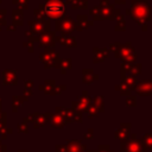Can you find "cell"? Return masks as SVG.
<instances>
[{
    "instance_id": "cell-5",
    "label": "cell",
    "mask_w": 152,
    "mask_h": 152,
    "mask_svg": "<svg viewBox=\"0 0 152 152\" xmlns=\"http://www.w3.org/2000/svg\"><path fill=\"white\" fill-rule=\"evenodd\" d=\"M121 152H146V148L141 141L137 139L135 134H133L131 140L125 139L121 142Z\"/></svg>"
},
{
    "instance_id": "cell-22",
    "label": "cell",
    "mask_w": 152,
    "mask_h": 152,
    "mask_svg": "<svg viewBox=\"0 0 152 152\" xmlns=\"http://www.w3.org/2000/svg\"><path fill=\"white\" fill-rule=\"evenodd\" d=\"M93 135H94V131L90 128V129H88V131L84 133V139H91Z\"/></svg>"
},
{
    "instance_id": "cell-11",
    "label": "cell",
    "mask_w": 152,
    "mask_h": 152,
    "mask_svg": "<svg viewBox=\"0 0 152 152\" xmlns=\"http://www.w3.org/2000/svg\"><path fill=\"white\" fill-rule=\"evenodd\" d=\"M77 19H78V23H77V30H80V31H82V30L87 28L88 26L93 25V21L89 20L87 15H78Z\"/></svg>"
},
{
    "instance_id": "cell-4",
    "label": "cell",
    "mask_w": 152,
    "mask_h": 152,
    "mask_svg": "<svg viewBox=\"0 0 152 152\" xmlns=\"http://www.w3.org/2000/svg\"><path fill=\"white\" fill-rule=\"evenodd\" d=\"M64 12H65V6L61 0H50L45 5V13L53 19H58L63 17Z\"/></svg>"
},
{
    "instance_id": "cell-17",
    "label": "cell",
    "mask_w": 152,
    "mask_h": 152,
    "mask_svg": "<svg viewBox=\"0 0 152 152\" xmlns=\"http://www.w3.org/2000/svg\"><path fill=\"white\" fill-rule=\"evenodd\" d=\"M115 30H116V31H125V30H126L125 19H124V17H122L121 14L118 17V24H116V26H115Z\"/></svg>"
},
{
    "instance_id": "cell-9",
    "label": "cell",
    "mask_w": 152,
    "mask_h": 152,
    "mask_svg": "<svg viewBox=\"0 0 152 152\" xmlns=\"http://www.w3.org/2000/svg\"><path fill=\"white\" fill-rule=\"evenodd\" d=\"M129 128H131V124H121L120 128L115 132V137L118 139H121V140L127 139L128 133H129Z\"/></svg>"
},
{
    "instance_id": "cell-16",
    "label": "cell",
    "mask_w": 152,
    "mask_h": 152,
    "mask_svg": "<svg viewBox=\"0 0 152 152\" xmlns=\"http://www.w3.org/2000/svg\"><path fill=\"white\" fill-rule=\"evenodd\" d=\"M116 89L120 91L121 95H129V94H131V90H132V89L128 88L124 82H121L119 86H116Z\"/></svg>"
},
{
    "instance_id": "cell-19",
    "label": "cell",
    "mask_w": 152,
    "mask_h": 152,
    "mask_svg": "<svg viewBox=\"0 0 152 152\" xmlns=\"http://www.w3.org/2000/svg\"><path fill=\"white\" fill-rule=\"evenodd\" d=\"M86 112H87L88 116H90V118H94V116H96V115H97V109H96L94 106H89V107H88V109H87Z\"/></svg>"
},
{
    "instance_id": "cell-23",
    "label": "cell",
    "mask_w": 152,
    "mask_h": 152,
    "mask_svg": "<svg viewBox=\"0 0 152 152\" xmlns=\"http://www.w3.org/2000/svg\"><path fill=\"white\" fill-rule=\"evenodd\" d=\"M115 4H125V0H115Z\"/></svg>"
},
{
    "instance_id": "cell-6",
    "label": "cell",
    "mask_w": 152,
    "mask_h": 152,
    "mask_svg": "<svg viewBox=\"0 0 152 152\" xmlns=\"http://www.w3.org/2000/svg\"><path fill=\"white\" fill-rule=\"evenodd\" d=\"M134 89L137 90L138 95H144V96L152 95V81H150V80L140 81L137 83Z\"/></svg>"
},
{
    "instance_id": "cell-3",
    "label": "cell",
    "mask_w": 152,
    "mask_h": 152,
    "mask_svg": "<svg viewBox=\"0 0 152 152\" xmlns=\"http://www.w3.org/2000/svg\"><path fill=\"white\" fill-rule=\"evenodd\" d=\"M115 55L118 58H120L124 62V64H133L135 58H137V53L134 52V48L131 45L129 42H127L125 44H120Z\"/></svg>"
},
{
    "instance_id": "cell-8",
    "label": "cell",
    "mask_w": 152,
    "mask_h": 152,
    "mask_svg": "<svg viewBox=\"0 0 152 152\" xmlns=\"http://www.w3.org/2000/svg\"><path fill=\"white\" fill-rule=\"evenodd\" d=\"M109 57V52L107 49H100V48H94V63H101L104 58Z\"/></svg>"
},
{
    "instance_id": "cell-7",
    "label": "cell",
    "mask_w": 152,
    "mask_h": 152,
    "mask_svg": "<svg viewBox=\"0 0 152 152\" xmlns=\"http://www.w3.org/2000/svg\"><path fill=\"white\" fill-rule=\"evenodd\" d=\"M90 103H91V99L89 97V95H88L87 91H83L82 95H81V97L78 99V101L77 102H74V106L76 107V109L78 112H84V110L88 109V107L90 106Z\"/></svg>"
},
{
    "instance_id": "cell-1",
    "label": "cell",
    "mask_w": 152,
    "mask_h": 152,
    "mask_svg": "<svg viewBox=\"0 0 152 152\" xmlns=\"http://www.w3.org/2000/svg\"><path fill=\"white\" fill-rule=\"evenodd\" d=\"M132 10H127L126 13L131 15V18L137 21L138 25L146 27V23L151 18V7L145 0H132Z\"/></svg>"
},
{
    "instance_id": "cell-2",
    "label": "cell",
    "mask_w": 152,
    "mask_h": 152,
    "mask_svg": "<svg viewBox=\"0 0 152 152\" xmlns=\"http://www.w3.org/2000/svg\"><path fill=\"white\" fill-rule=\"evenodd\" d=\"M90 14L95 20H102V19L113 20L114 18H118L120 15V11L115 10L113 4H108V5H99L91 8Z\"/></svg>"
},
{
    "instance_id": "cell-15",
    "label": "cell",
    "mask_w": 152,
    "mask_h": 152,
    "mask_svg": "<svg viewBox=\"0 0 152 152\" xmlns=\"http://www.w3.org/2000/svg\"><path fill=\"white\" fill-rule=\"evenodd\" d=\"M93 106L97 109V110H103V97L102 96H95L93 99Z\"/></svg>"
},
{
    "instance_id": "cell-13",
    "label": "cell",
    "mask_w": 152,
    "mask_h": 152,
    "mask_svg": "<svg viewBox=\"0 0 152 152\" xmlns=\"http://www.w3.org/2000/svg\"><path fill=\"white\" fill-rule=\"evenodd\" d=\"M122 82L128 87V88H131V89H134L135 88V86H137V83H138V81L133 77V76H127V77H125V78H122Z\"/></svg>"
},
{
    "instance_id": "cell-18",
    "label": "cell",
    "mask_w": 152,
    "mask_h": 152,
    "mask_svg": "<svg viewBox=\"0 0 152 152\" xmlns=\"http://www.w3.org/2000/svg\"><path fill=\"white\" fill-rule=\"evenodd\" d=\"M88 7V0H76L75 5H72V8H81L84 10Z\"/></svg>"
},
{
    "instance_id": "cell-10",
    "label": "cell",
    "mask_w": 152,
    "mask_h": 152,
    "mask_svg": "<svg viewBox=\"0 0 152 152\" xmlns=\"http://www.w3.org/2000/svg\"><path fill=\"white\" fill-rule=\"evenodd\" d=\"M99 76L94 74V71L91 69H84L83 70V83L87 84H91L95 80H97Z\"/></svg>"
},
{
    "instance_id": "cell-21",
    "label": "cell",
    "mask_w": 152,
    "mask_h": 152,
    "mask_svg": "<svg viewBox=\"0 0 152 152\" xmlns=\"http://www.w3.org/2000/svg\"><path fill=\"white\" fill-rule=\"evenodd\" d=\"M126 103L129 106V107H134L137 104V101H135V97L134 96H128L126 99Z\"/></svg>"
},
{
    "instance_id": "cell-12",
    "label": "cell",
    "mask_w": 152,
    "mask_h": 152,
    "mask_svg": "<svg viewBox=\"0 0 152 152\" xmlns=\"http://www.w3.org/2000/svg\"><path fill=\"white\" fill-rule=\"evenodd\" d=\"M81 145H82V142L78 141V140L69 141L68 151H69V152H81Z\"/></svg>"
},
{
    "instance_id": "cell-20",
    "label": "cell",
    "mask_w": 152,
    "mask_h": 152,
    "mask_svg": "<svg viewBox=\"0 0 152 152\" xmlns=\"http://www.w3.org/2000/svg\"><path fill=\"white\" fill-rule=\"evenodd\" d=\"M95 152H114V151L110 150L109 145H100L99 146V150L95 151Z\"/></svg>"
},
{
    "instance_id": "cell-14",
    "label": "cell",
    "mask_w": 152,
    "mask_h": 152,
    "mask_svg": "<svg viewBox=\"0 0 152 152\" xmlns=\"http://www.w3.org/2000/svg\"><path fill=\"white\" fill-rule=\"evenodd\" d=\"M141 144L144 145L145 148H152V133L145 134L141 139Z\"/></svg>"
}]
</instances>
